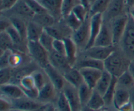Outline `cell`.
I'll return each mask as SVG.
<instances>
[{
	"mask_svg": "<svg viewBox=\"0 0 134 111\" xmlns=\"http://www.w3.org/2000/svg\"><path fill=\"white\" fill-rule=\"evenodd\" d=\"M132 59L121 49H116L104 61L105 70L113 76L118 78L129 70Z\"/></svg>",
	"mask_w": 134,
	"mask_h": 111,
	"instance_id": "obj_1",
	"label": "cell"
},
{
	"mask_svg": "<svg viewBox=\"0 0 134 111\" xmlns=\"http://www.w3.org/2000/svg\"><path fill=\"white\" fill-rule=\"evenodd\" d=\"M27 48L31 59L38 67L44 68L49 64V52L39 42H27Z\"/></svg>",
	"mask_w": 134,
	"mask_h": 111,
	"instance_id": "obj_2",
	"label": "cell"
},
{
	"mask_svg": "<svg viewBox=\"0 0 134 111\" xmlns=\"http://www.w3.org/2000/svg\"><path fill=\"white\" fill-rule=\"evenodd\" d=\"M90 37V17L88 16L82 22L81 26L74 31L71 38L77 45L79 52L85 51L88 47Z\"/></svg>",
	"mask_w": 134,
	"mask_h": 111,
	"instance_id": "obj_3",
	"label": "cell"
},
{
	"mask_svg": "<svg viewBox=\"0 0 134 111\" xmlns=\"http://www.w3.org/2000/svg\"><path fill=\"white\" fill-rule=\"evenodd\" d=\"M119 46L127 56L134 59V18L130 14L128 25Z\"/></svg>",
	"mask_w": 134,
	"mask_h": 111,
	"instance_id": "obj_4",
	"label": "cell"
},
{
	"mask_svg": "<svg viewBox=\"0 0 134 111\" xmlns=\"http://www.w3.org/2000/svg\"><path fill=\"white\" fill-rule=\"evenodd\" d=\"M129 20V13H126L110 21L113 34V45L119 46L125 33Z\"/></svg>",
	"mask_w": 134,
	"mask_h": 111,
	"instance_id": "obj_5",
	"label": "cell"
},
{
	"mask_svg": "<svg viewBox=\"0 0 134 111\" xmlns=\"http://www.w3.org/2000/svg\"><path fill=\"white\" fill-rule=\"evenodd\" d=\"M10 101L13 109L21 111H44L48 105L43 103L37 99H30L26 96Z\"/></svg>",
	"mask_w": 134,
	"mask_h": 111,
	"instance_id": "obj_6",
	"label": "cell"
},
{
	"mask_svg": "<svg viewBox=\"0 0 134 111\" xmlns=\"http://www.w3.org/2000/svg\"><path fill=\"white\" fill-rule=\"evenodd\" d=\"M1 13L7 17H18L27 22L31 21L35 15V13L29 7L25 0H19L11 9L6 11L1 12Z\"/></svg>",
	"mask_w": 134,
	"mask_h": 111,
	"instance_id": "obj_7",
	"label": "cell"
},
{
	"mask_svg": "<svg viewBox=\"0 0 134 111\" xmlns=\"http://www.w3.org/2000/svg\"><path fill=\"white\" fill-rule=\"evenodd\" d=\"M126 13H128V11L125 0H111L107 10L103 14V20L110 22Z\"/></svg>",
	"mask_w": 134,
	"mask_h": 111,
	"instance_id": "obj_8",
	"label": "cell"
},
{
	"mask_svg": "<svg viewBox=\"0 0 134 111\" xmlns=\"http://www.w3.org/2000/svg\"><path fill=\"white\" fill-rule=\"evenodd\" d=\"M116 46H108V47L92 46L81 52V55L93 58L97 60L105 61L116 49Z\"/></svg>",
	"mask_w": 134,
	"mask_h": 111,
	"instance_id": "obj_9",
	"label": "cell"
},
{
	"mask_svg": "<svg viewBox=\"0 0 134 111\" xmlns=\"http://www.w3.org/2000/svg\"><path fill=\"white\" fill-rule=\"evenodd\" d=\"M114 46V45L111 24H110V22L103 20L102 28L96 39L93 46L108 47V46Z\"/></svg>",
	"mask_w": 134,
	"mask_h": 111,
	"instance_id": "obj_10",
	"label": "cell"
},
{
	"mask_svg": "<svg viewBox=\"0 0 134 111\" xmlns=\"http://www.w3.org/2000/svg\"><path fill=\"white\" fill-rule=\"evenodd\" d=\"M43 69L47 74L50 82L53 84L58 92H62L64 85L66 84V80L64 75L50 63Z\"/></svg>",
	"mask_w": 134,
	"mask_h": 111,
	"instance_id": "obj_11",
	"label": "cell"
},
{
	"mask_svg": "<svg viewBox=\"0 0 134 111\" xmlns=\"http://www.w3.org/2000/svg\"><path fill=\"white\" fill-rule=\"evenodd\" d=\"M68 99L71 107L72 111H80L82 108L81 103L79 95L78 89L71 84L66 82L62 91Z\"/></svg>",
	"mask_w": 134,
	"mask_h": 111,
	"instance_id": "obj_12",
	"label": "cell"
},
{
	"mask_svg": "<svg viewBox=\"0 0 134 111\" xmlns=\"http://www.w3.org/2000/svg\"><path fill=\"white\" fill-rule=\"evenodd\" d=\"M58 93L53 84L49 81L39 90L37 100L44 104H54Z\"/></svg>",
	"mask_w": 134,
	"mask_h": 111,
	"instance_id": "obj_13",
	"label": "cell"
},
{
	"mask_svg": "<svg viewBox=\"0 0 134 111\" xmlns=\"http://www.w3.org/2000/svg\"><path fill=\"white\" fill-rule=\"evenodd\" d=\"M0 92L1 97L10 100H15L24 97L25 94L23 90L18 84L13 83L0 85Z\"/></svg>",
	"mask_w": 134,
	"mask_h": 111,
	"instance_id": "obj_14",
	"label": "cell"
},
{
	"mask_svg": "<svg viewBox=\"0 0 134 111\" xmlns=\"http://www.w3.org/2000/svg\"><path fill=\"white\" fill-rule=\"evenodd\" d=\"M18 85L21 87L26 97L33 99H37L39 89L35 85L31 74L24 76L20 80Z\"/></svg>",
	"mask_w": 134,
	"mask_h": 111,
	"instance_id": "obj_15",
	"label": "cell"
},
{
	"mask_svg": "<svg viewBox=\"0 0 134 111\" xmlns=\"http://www.w3.org/2000/svg\"><path fill=\"white\" fill-rule=\"evenodd\" d=\"M73 67L80 70L81 68H95V69L104 70V61L97 60L93 58L80 55Z\"/></svg>",
	"mask_w": 134,
	"mask_h": 111,
	"instance_id": "obj_16",
	"label": "cell"
},
{
	"mask_svg": "<svg viewBox=\"0 0 134 111\" xmlns=\"http://www.w3.org/2000/svg\"><path fill=\"white\" fill-rule=\"evenodd\" d=\"M49 63L54 68L58 70L63 75L72 68L66 57L54 51L49 53Z\"/></svg>",
	"mask_w": 134,
	"mask_h": 111,
	"instance_id": "obj_17",
	"label": "cell"
},
{
	"mask_svg": "<svg viewBox=\"0 0 134 111\" xmlns=\"http://www.w3.org/2000/svg\"><path fill=\"white\" fill-rule=\"evenodd\" d=\"M48 13L53 16L56 21L62 19L63 0H38Z\"/></svg>",
	"mask_w": 134,
	"mask_h": 111,
	"instance_id": "obj_18",
	"label": "cell"
},
{
	"mask_svg": "<svg viewBox=\"0 0 134 111\" xmlns=\"http://www.w3.org/2000/svg\"><path fill=\"white\" fill-rule=\"evenodd\" d=\"M103 22V17L102 14H97L90 17V37L86 49L94 46L96 39L102 28Z\"/></svg>",
	"mask_w": 134,
	"mask_h": 111,
	"instance_id": "obj_19",
	"label": "cell"
},
{
	"mask_svg": "<svg viewBox=\"0 0 134 111\" xmlns=\"http://www.w3.org/2000/svg\"><path fill=\"white\" fill-rule=\"evenodd\" d=\"M79 70L83 78L84 82L92 89L95 88L103 71L95 68H81Z\"/></svg>",
	"mask_w": 134,
	"mask_h": 111,
	"instance_id": "obj_20",
	"label": "cell"
},
{
	"mask_svg": "<svg viewBox=\"0 0 134 111\" xmlns=\"http://www.w3.org/2000/svg\"><path fill=\"white\" fill-rule=\"evenodd\" d=\"M65 45V57L72 67L75 64L79 56V49L71 38L64 39Z\"/></svg>",
	"mask_w": 134,
	"mask_h": 111,
	"instance_id": "obj_21",
	"label": "cell"
},
{
	"mask_svg": "<svg viewBox=\"0 0 134 111\" xmlns=\"http://www.w3.org/2000/svg\"><path fill=\"white\" fill-rule=\"evenodd\" d=\"M130 101V90L119 88L116 85V89L113 99V107L118 110L122 106Z\"/></svg>",
	"mask_w": 134,
	"mask_h": 111,
	"instance_id": "obj_22",
	"label": "cell"
},
{
	"mask_svg": "<svg viewBox=\"0 0 134 111\" xmlns=\"http://www.w3.org/2000/svg\"><path fill=\"white\" fill-rule=\"evenodd\" d=\"M44 28L33 21L32 20L27 22V42H39Z\"/></svg>",
	"mask_w": 134,
	"mask_h": 111,
	"instance_id": "obj_23",
	"label": "cell"
},
{
	"mask_svg": "<svg viewBox=\"0 0 134 111\" xmlns=\"http://www.w3.org/2000/svg\"><path fill=\"white\" fill-rule=\"evenodd\" d=\"M67 82L71 84L75 88H78L81 84H83L84 79L79 70L72 67L64 74Z\"/></svg>",
	"mask_w": 134,
	"mask_h": 111,
	"instance_id": "obj_24",
	"label": "cell"
},
{
	"mask_svg": "<svg viewBox=\"0 0 134 111\" xmlns=\"http://www.w3.org/2000/svg\"><path fill=\"white\" fill-rule=\"evenodd\" d=\"M113 78V76L109 72L104 70L94 89L103 96V95L105 93L108 88H109Z\"/></svg>",
	"mask_w": 134,
	"mask_h": 111,
	"instance_id": "obj_25",
	"label": "cell"
},
{
	"mask_svg": "<svg viewBox=\"0 0 134 111\" xmlns=\"http://www.w3.org/2000/svg\"><path fill=\"white\" fill-rule=\"evenodd\" d=\"M32 21L37 23L44 29L52 26L56 22V20L52 15H51L48 12L35 14L32 18Z\"/></svg>",
	"mask_w": 134,
	"mask_h": 111,
	"instance_id": "obj_26",
	"label": "cell"
},
{
	"mask_svg": "<svg viewBox=\"0 0 134 111\" xmlns=\"http://www.w3.org/2000/svg\"><path fill=\"white\" fill-rule=\"evenodd\" d=\"M86 106L95 110H100L105 107L103 96L94 89L92 95Z\"/></svg>",
	"mask_w": 134,
	"mask_h": 111,
	"instance_id": "obj_27",
	"label": "cell"
},
{
	"mask_svg": "<svg viewBox=\"0 0 134 111\" xmlns=\"http://www.w3.org/2000/svg\"><path fill=\"white\" fill-rule=\"evenodd\" d=\"M111 0H96L89 6V16L92 17L97 14H104L107 10Z\"/></svg>",
	"mask_w": 134,
	"mask_h": 111,
	"instance_id": "obj_28",
	"label": "cell"
},
{
	"mask_svg": "<svg viewBox=\"0 0 134 111\" xmlns=\"http://www.w3.org/2000/svg\"><path fill=\"white\" fill-rule=\"evenodd\" d=\"M117 86L130 90L134 87V79L129 70L117 78Z\"/></svg>",
	"mask_w": 134,
	"mask_h": 111,
	"instance_id": "obj_29",
	"label": "cell"
},
{
	"mask_svg": "<svg viewBox=\"0 0 134 111\" xmlns=\"http://www.w3.org/2000/svg\"><path fill=\"white\" fill-rule=\"evenodd\" d=\"M116 85H117V78L113 76V78L109 88H108L105 93L103 95V99H104L105 103V107H113V99L116 89Z\"/></svg>",
	"mask_w": 134,
	"mask_h": 111,
	"instance_id": "obj_30",
	"label": "cell"
},
{
	"mask_svg": "<svg viewBox=\"0 0 134 111\" xmlns=\"http://www.w3.org/2000/svg\"><path fill=\"white\" fill-rule=\"evenodd\" d=\"M31 76L34 78L35 85L39 90L50 81L44 69L42 68L35 69L34 72H32Z\"/></svg>",
	"mask_w": 134,
	"mask_h": 111,
	"instance_id": "obj_31",
	"label": "cell"
},
{
	"mask_svg": "<svg viewBox=\"0 0 134 111\" xmlns=\"http://www.w3.org/2000/svg\"><path fill=\"white\" fill-rule=\"evenodd\" d=\"M11 21L12 25L16 28V30L19 32L21 36L22 37L24 40H27L26 35H27V21L25 20L22 19V18H18V17H9Z\"/></svg>",
	"mask_w": 134,
	"mask_h": 111,
	"instance_id": "obj_32",
	"label": "cell"
},
{
	"mask_svg": "<svg viewBox=\"0 0 134 111\" xmlns=\"http://www.w3.org/2000/svg\"><path fill=\"white\" fill-rule=\"evenodd\" d=\"M77 89H78L79 95V98L80 100H81L82 106H86L90 97H91L92 95L94 89L90 88L85 82L81 84Z\"/></svg>",
	"mask_w": 134,
	"mask_h": 111,
	"instance_id": "obj_33",
	"label": "cell"
},
{
	"mask_svg": "<svg viewBox=\"0 0 134 111\" xmlns=\"http://www.w3.org/2000/svg\"><path fill=\"white\" fill-rule=\"evenodd\" d=\"M54 105L58 111H72L70 104L63 92L58 93Z\"/></svg>",
	"mask_w": 134,
	"mask_h": 111,
	"instance_id": "obj_34",
	"label": "cell"
},
{
	"mask_svg": "<svg viewBox=\"0 0 134 111\" xmlns=\"http://www.w3.org/2000/svg\"><path fill=\"white\" fill-rule=\"evenodd\" d=\"M14 47V43L11 38L6 31L0 32V52L6 50L12 49Z\"/></svg>",
	"mask_w": 134,
	"mask_h": 111,
	"instance_id": "obj_35",
	"label": "cell"
},
{
	"mask_svg": "<svg viewBox=\"0 0 134 111\" xmlns=\"http://www.w3.org/2000/svg\"><path fill=\"white\" fill-rule=\"evenodd\" d=\"M54 40V38L44 30L39 39V42L47 51L50 53L53 51Z\"/></svg>",
	"mask_w": 134,
	"mask_h": 111,
	"instance_id": "obj_36",
	"label": "cell"
},
{
	"mask_svg": "<svg viewBox=\"0 0 134 111\" xmlns=\"http://www.w3.org/2000/svg\"><path fill=\"white\" fill-rule=\"evenodd\" d=\"M64 19L67 25L71 29L73 32L77 30L82 23V21H80L72 12L69 13L68 15L64 17Z\"/></svg>",
	"mask_w": 134,
	"mask_h": 111,
	"instance_id": "obj_37",
	"label": "cell"
},
{
	"mask_svg": "<svg viewBox=\"0 0 134 111\" xmlns=\"http://www.w3.org/2000/svg\"><path fill=\"white\" fill-rule=\"evenodd\" d=\"M5 31L9 34V35L11 38L12 40L14 43V46H16L20 47V46H23V42L25 40L22 38L20 34H19V32L16 30V28L13 25H11Z\"/></svg>",
	"mask_w": 134,
	"mask_h": 111,
	"instance_id": "obj_38",
	"label": "cell"
},
{
	"mask_svg": "<svg viewBox=\"0 0 134 111\" xmlns=\"http://www.w3.org/2000/svg\"><path fill=\"white\" fill-rule=\"evenodd\" d=\"M14 68L5 67L0 70V85L10 83L14 74Z\"/></svg>",
	"mask_w": 134,
	"mask_h": 111,
	"instance_id": "obj_39",
	"label": "cell"
},
{
	"mask_svg": "<svg viewBox=\"0 0 134 111\" xmlns=\"http://www.w3.org/2000/svg\"><path fill=\"white\" fill-rule=\"evenodd\" d=\"M71 12L82 22H83L89 16L88 8L82 3L75 7Z\"/></svg>",
	"mask_w": 134,
	"mask_h": 111,
	"instance_id": "obj_40",
	"label": "cell"
},
{
	"mask_svg": "<svg viewBox=\"0 0 134 111\" xmlns=\"http://www.w3.org/2000/svg\"><path fill=\"white\" fill-rule=\"evenodd\" d=\"M82 3L81 0H63L62 15L63 17L70 13L75 7Z\"/></svg>",
	"mask_w": 134,
	"mask_h": 111,
	"instance_id": "obj_41",
	"label": "cell"
},
{
	"mask_svg": "<svg viewBox=\"0 0 134 111\" xmlns=\"http://www.w3.org/2000/svg\"><path fill=\"white\" fill-rule=\"evenodd\" d=\"M22 62H23V57L22 55L13 51L9 59V67L14 69H16L22 65Z\"/></svg>",
	"mask_w": 134,
	"mask_h": 111,
	"instance_id": "obj_42",
	"label": "cell"
},
{
	"mask_svg": "<svg viewBox=\"0 0 134 111\" xmlns=\"http://www.w3.org/2000/svg\"><path fill=\"white\" fill-rule=\"evenodd\" d=\"M25 1L35 14L47 12L38 0H25Z\"/></svg>",
	"mask_w": 134,
	"mask_h": 111,
	"instance_id": "obj_43",
	"label": "cell"
},
{
	"mask_svg": "<svg viewBox=\"0 0 134 111\" xmlns=\"http://www.w3.org/2000/svg\"><path fill=\"white\" fill-rule=\"evenodd\" d=\"M53 51L65 56V45L64 39H54L53 42Z\"/></svg>",
	"mask_w": 134,
	"mask_h": 111,
	"instance_id": "obj_44",
	"label": "cell"
},
{
	"mask_svg": "<svg viewBox=\"0 0 134 111\" xmlns=\"http://www.w3.org/2000/svg\"><path fill=\"white\" fill-rule=\"evenodd\" d=\"M13 50H6L3 52H0V68L9 67V59L11 55Z\"/></svg>",
	"mask_w": 134,
	"mask_h": 111,
	"instance_id": "obj_45",
	"label": "cell"
},
{
	"mask_svg": "<svg viewBox=\"0 0 134 111\" xmlns=\"http://www.w3.org/2000/svg\"><path fill=\"white\" fill-rule=\"evenodd\" d=\"M19 0H1L0 10L1 12L6 11L11 9Z\"/></svg>",
	"mask_w": 134,
	"mask_h": 111,
	"instance_id": "obj_46",
	"label": "cell"
},
{
	"mask_svg": "<svg viewBox=\"0 0 134 111\" xmlns=\"http://www.w3.org/2000/svg\"><path fill=\"white\" fill-rule=\"evenodd\" d=\"M13 109L10 100L1 97L0 99V111H10Z\"/></svg>",
	"mask_w": 134,
	"mask_h": 111,
	"instance_id": "obj_47",
	"label": "cell"
},
{
	"mask_svg": "<svg viewBox=\"0 0 134 111\" xmlns=\"http://www.w3.org/2000/svg\"><path fill=\"white\" fill-rule=\"evenodd\" d=\"M12 25L11 21L9 17L5 15H1V19H0V28L1 32L5 31L7 28H9Z\"/></svg>",
	"mask_w": 134,
	"mask_h": 111,
	"instance_id": "obj_48",
	"label": "cell"
},
{
	"mask_svg": "<svg viewBox=\"0 0 134 111\" xmlns=\"http://www.w3.org/2000/svg\"><path fill=\"white\" fill-rule=\"evenodd\" d=\"M118 111H134V110L132 104L130 101V102L127 103L126 104L122 106L120 109H119Z\"/></svg>",
	"mask_w": 134,
	"mask_h": 111,
	"instance_id": "obj_49",
	"label": "cell"
},
{
	"mask_svg": "<svg viewBox=\"0 0 134 111\" xmlns=\"http://www.w3.org/2000/svg\"><path fill=\"white\" fill-rule=\"evenodd\" d=\"M127 9L129 13L130 11L134 7V0H125Z\"/></svg>",
	"mask_w": 134,
	"mask_h": 111,
	"instance_id": "obj_50",
	"label": "cell"
},
{
	"mask_svg": "<svg viewBox=\"0 0 134 111\" xmlns=\"http://www.w3.org/2000/svg\"><path fill=\"white\" fill-rule=\"evenodd\" d=\"M129 71L130 72V73L132 74V76H133L134 79V59H132V61H131L129 67Z\"/></svg>",
	"mask_w": 134,
	"mask_h": 111,
	"instance_id": "obj_51",
	"label": "cell"
},
{
	"mask_svg": "<svg viewBox=\"0 0 134 111\" xmlns=\"http://www.w3.org/2000/svg\"><path fill=\"white\" fill-rule=\"evenodd\" d=\"M130 102L132 104L134 110V87L130 90Z\"/></svg>",
	"mask_w": 134,
	"mask_h": 111,
	"instance_id": "obj_52",
	"label": "cell"
},
{
	"mask_svg": "<svg viewBox=\"0 0 134 111\" xmlns=\"http://www.w3.org/2000/svg\"><path fill=\"white\" fill-rule=\"evenodd\" d=\"M56 107H55L54 104H48L44 111H55Z\"/></svg>",
	"mask_w": 134,
	"mask_h": 111,
	"instance_id": "obj_53",
	"label": "cell"
},
{
	"mask_svg": "<svg viewBox=\"0 0 134 111\" xmlns=\"http://www.w3.org/2000/svg\"><path fill=\"white\" fill-rule=\"evenodd\" d=\"M80 111H99V110H93V109H90L87 106H85V107H82V108L81 109V110Z\"/></svg>",
	"mask_w": 134,
	"mask_h": 111,
	"instance_id": "obj_54",
	"label": "cell"
},
{
	"mask_svg": "<svg viewBox=\"0 0 134 111\" xmlns=\"http://www.w3.org/2000/svg\"><path fill=\"white\" fill-rule=\"evenodd\" d=\"M81 2H82V4H83L85 6H86V7L89 8L88 0H81Z\"/></svg>",
	"mask_w": 134,
	"mask_h": 111,
	"instance_id": "obj_55",
	"label": "cell"
},
{
	"mask_svg": "<svg viewBox=\"0 0 134 111\" xmlns=\"http://www.w3.org/2000/svg\"><path fill=\"white\" fill-rule=\"evenodd\" d=\"M99 111H118V110H116V109H113V110H112V109H111V108L105 107V108H103V109H102V110H100Z\"/></svg>",
	"mask_w": 134,
	"mask_h": 111,
	"instance_id": "obj_56",
	"label": "cell"
},
{
	"mask_svg": "<svg viewBox=\"0 0 134 111\" xmlns=\"http://www.w3.org/2000/svg\"><path fill=\"white\" fill-rule=\"evenodd\" d=\"M96 1V0H88V3H89V6H90V5H92V4L93 3H94L95 1Z\"/></svg>",
	"mask_w": 134,
	"mask_h": 111,
	"instance_id": "obj_57",
	"label": "cell"
},
{
	"mask_svg": "<svg viewBox=\"0 0 134 111\" xmlns=\"http://www.w3.org/2000/svg\"><path fill=\"white\" fill-rule=\"evenodd\" d=\"M10 111H21V110H16V109H12Z\"/></svg>",
	"mask_w": 134,
	"mask_h": 111,
	"instance_id": "obj_58",
	"label": "cell"
},
{
	"mask_svg": "<svg viewBox=\"0 0 134 111\" xmlns=\"http://www.w3.org/2000/svg\"><path fill=\"white\" fill-rule=\"evenodd\" d=\"M55 111H58V110H57V109H56V110H55Z\"/></svg>",
	"mask_w": 134,
	"mask_h": 111,
	"instance_id": "obj_59",
	"label": "cell"
}]
</instances>
